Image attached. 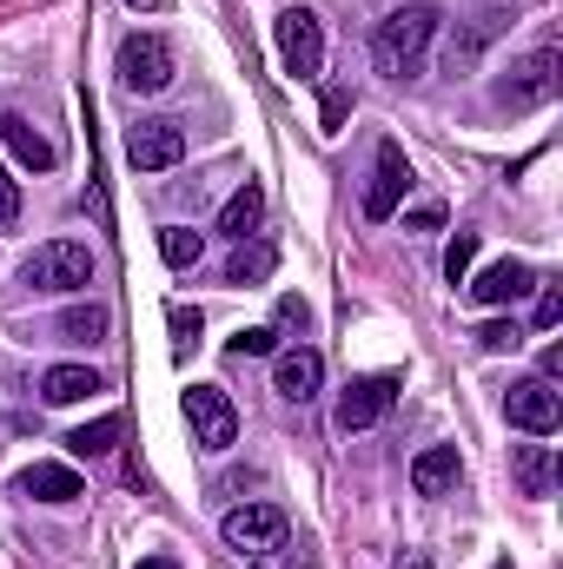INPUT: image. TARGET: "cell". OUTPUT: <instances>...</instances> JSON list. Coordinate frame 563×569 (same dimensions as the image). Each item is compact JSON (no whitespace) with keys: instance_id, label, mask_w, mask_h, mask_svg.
Listing matches in <instances>:
<instances>
[{"instance_id":"cell-17","label":"cell","mask_w":563,"mask_h":569,"mask_svg":"<svg viewBox=\"0 0 563 569\" xmlns=\"http://www.w3.org/2000/svg\"><path fill=\"white\" fill-rule=\"evenodd\" d=\"M259 219H266V186H259V179H246V186L219 206V232H226L233 246H246V239L259 232Z\"/></svg>"},{"instance_id":"cell-6","label":"cell","mask_w":563,"mask_h":569,"mask_svg":"<svg viewBox=\"0 0 563 569\" xmlns=\"http://www.w3.org/2000/svg\"><path fill=\"white\" fill-rule=\"evenodd\" d=\"M279 60L292 80H318L325 73V20L312 7H285L279 13Z\"/></svg>"},{"instance_id":"cell-18","label":"cell","mask_w":563,"mask_h":569,"mask_svg":"<svg viewBox=\"0 0 563 569\" xmlns=\"http://www.w3.org/2000/svg\"><path fill=\"white\" fill-rule=\"evenodd\" d=\"M457 477H464L457 443H431V450H418V463H412V490H418V497H444Z\"/></svg>"},{"instance_id":"cell-3","label":"cell","mask_w":563,"mask_h":569,"mask_svg":"<svg viewBox=\"0 0 563 569\" xmlns=\"http://www.w3.org/2000/svg\"><path fill=\"white\" fill-rule=\"evenodd\" d=\"M20 279L33 284V291H87L93 284V252L80 239H47V246L27 252Z\"/></svg>"},{"instance_id":"cell-14","label":"cell","mask_w":563,"mask_h":569,"mask_svg":"<svg viewBox=\"0 0 563 569\" xmlns=\"http://www.w3.org/2000/svg\"><path fill=\"white\" fill-rule=\"evenodd\" d=\"M318 385H325V358H318L312 345L279 351V365H273V391H279V398H292V405H312V398H318Z\"/></svg>"},{"instance_id":"cell-31","label":"cell","mask_w":563,"mask_h":569,"mask_svg":"<svg viewBox=\"0 0 563 569\" xmlns=\"http://www.w3.org/2000/svg\"><path fill=\"white\" fill-rule=\"evenodd\" d=\"M345 107H352L345 93H325V133H338V127H345Z\"/></svg>"},{"instance_id":"cell-16","label":"cell","mask_w":563,"mask_h":569,"mask_svg":"<svg viewBox=\"0 0 563 569\" xmlns=\"http://www.w3.org/2000/svg\"><path fill=\"white\" fill-rule=\"evenodd\" d=\"M0 140H7V152H13V159H20L27 172H53V166H60L53 140H47V133H40L33 120H20V113H7V120H0Z\"/></svg>"},{"instance_id":"cell-34","label":"cell","mask_w":563,"mask_h":569,"mask_svg":"<svg viewBox=\"0 0 563 569\" xmlns=\"http://www.w3.org/2000/svg\"><path fill=\"white\" fill-rule=\"evenodd\" d=\"M140 569H179V563H172V557H146Z\"/></svg>"},{"instance_id":"cell-8","label":"cell","mask_w":563,"mask_h":569,"mask_svg":"<svg viewBox=\"0 0 563 569\" xmlns=\"http://www.w3.org/2000/svg\"><path fill=\"white\" fill-rule=\"evenodd\" d=\"M398 391H405V378L398 371H372V378H352L345 391H338V430H372L392 405H398Z\"/></svg>"},{"instance_id":"cell-7","label":"cell","mask_w":563,"mask_h":569,"mask_svg":"<svg viewBox=\"0 0 563 569\" xmlns=\"http://www.w3.org/2000/svg\"><path fill=\"white\" fill-rule=\"evenodd\" d=\"M186 425H192V443L213 450V457L239 443V411H233V398L219 385H192L186 391Z\"/></svg>"},{"instance_id":"cell-13","label":"cell","mask_w":563,"mask_h":569,"mask_svg":"<svg viewBox=\"0 0 563 569\" xmlns=\"http://www.w3.org/2000/svg\"><path fill=\"white\" fill-rule=\"evenodd\" d=\"M464 291H471V305H517V298L537 291V272H531L524 259H497V266H484L477 279H464Z\"/></svg>"},{"instance_id":"cell-15","label":"cell","mask_w":563,"mask_h":569,"mask_svg":"<svg viewBox=\"0 0 563 569\" xmlns=\"http://www.w3.org/2000/svg\"><path fill=\"white\" fill-rule=\"evenodd\" d=\"M13 490L33 497V503H73V497H80V470H73V463H27V470L13 477Z\"/></svg>"},{"instance_id":"cell-29","label":"cell","mask_w":563,"mask_h":569,"mask_svg":"<svg viewBox=\"0 0 563 569\" xmlns=\"http://www.w3.org/2000/svg\"><path fill=\"white\" fill-rule=\"evenodd\" d=\"M557 318H563V291H557V284H537V325L551 331Z\"/></svg>"},{"instance_id":"cell-28","label":"cell","mask_w":563,"mask_h":569,"mask_svg":"<svg viewBox=\"0 0 563 569\" xmlns=\"http://www.w3.org/2000/svg\"><path fill=\"white\" fill-rule=\"evenodd\" d=\"M233 351H239V358H279V338H273L266 325H253V331L233 338Z\"/></svg>"},{"instance_id":"cell-21","label":"cell","mask_w":563,"mask_h":569,"mask_svg":"<svg viewBox=\"0 0 563 569\" xmlns=\"http://www.w3.org/2000/svg\"><path fill=\"white\" fill-rule=\"evenodd\" d=\"M511 463H517L524 497H551V483H557V457H551L544 443H517V450H511Z\"/></svg>"},{"instance_id":"cell-35","label":"cell","mask_w":563,"mask_h":569,"mask_svg":"<svg viewBox=\"0 0 563 569\" xmlns=\"http://www.w3.org/2000/svg\"><path fill=\"white\" fill-rule=\"evenodd\" d=\"M127 7H140V13H159V7H166V0H127Z\"/></svg>"},{"instance_id":"cell-1","label":"cell","mask_w":563,"mask_h":569,"mask_svg":"<svg viewBox=\"0 0 563 569\" xmlns=\"http://www.w3.org/2000/svg\"><path fill=\"white\" fill-rule=\"evenodd\" d=\"M437 7L431 0H405V7H392L385 20H378V33H372V67L385 73V80H418L424 73V53H431V40H437Z\"/></svg>"},{"instance_id":"cell-19","label":"cell","mask_w":563,"mask_h":569,"mask_svg":"<svg viewBox=\"0 0 563 569\" xmlns=\"http://www.w3.org/2000/svg\"><path fill=\"white\" fill-rule=\"evenodd\" d=\"M107 331H113V311H107V305H67L60 325H53L60 345H100Z\"/></svg>"},{"instance_id":"cell-23","label":"cell","mask_w":563,"mask_h":569,"mask_svg":"<svg viewBox=\"0 0 563 569\" xmlns=\"http://www.w3.org/2000/svg\"><path fill=\"white\" fill-rule=\"evenodd\" d=\"M199 252H206V232H192V226H166V232H159V259H166L172 272H192Z\"/></svg>"},{"instance_id":"cell-4","label":"cell","mask_w":563,"mask_h":569,"mask_svg":"<svg viewBox=\"0 0 563 569\" xmlns=\"http://www.w3.org/2000/svg\"><path fill=\"white\" fill-rule=\"evenodd\" d=\"M179 73V53L166 33H127L120 40V87L127 93H166Z\"/></svg>"},{"instance_id":"cell-30","label":"cell","mask_w":563,"mask_h":569,"mask_svg":"<svg viewBox=\"0 0 563 569\" xmlns=\"http://www.w3.org/2000/svg\"><path fill=\"white\" fill-rule=\"evenodd\" d=\"M20 219V186L7 179V166H0V226H13Z\"/></svg>"},{"instance_id":"cell-26","label":"cell","mask_w":563,"mask_h":569,"mask_svg":"<svg viewBox=\"0 0 563 569\" xmlns=\"http://www.w3.org/2000/svg\"><path fill=\"white\" fill-rule=\"evenodd\" d=\"M166 325H172V345H179V351H192L199 331H206V318H199L192 305H166Z\"/></svg>"},{"instance_id":"cell-12","label":"cell","mask_w":563,"mask_h":569,"mask_svg":"<svg viewBox=\"0 0 563 569\" xmlns=\"http://www.w3.org/2000/svg\"><path fill=\"white\" fill-rule=\"evenodd\" d=\"M504 27H511V13H504V7H484V13H471V20L451 33V47H444V73H471V67L484 60V47H491Z\"/></svg>"},{"instance_id":"cell-2","label":"cell","mask_w":563,"mask_h":569,"mask_svg":"<svg viewBox=\"0 0 563 569\" xmlns=\"http://www.w3.org/2000/svg\"><path fill=\"white\" fill-rule=\"evenodd\" d=\"M557 87H563L557 47H531L524 60H511V73H504L491 93H497V107H504V113H537V107H551V100H557Z\"/></svg>"},{"instance_id":"cell-10","label":"cell","mask_w":563,"mask_h":569,"mask_svg":"<svg viewBox=\"0 0 563 569\" xmlns=\"http://www.w3.org/2000/svg\"><path fill=\"white\" fill-rule=\"evenodd\" d=\"M405 186H412V166H405V146L385 140L378 146V159H372V186H365V219H392L398 212V199H405Z\"/></svg>"},{"instance_id":"cell-20","label":"cell","mask_w":563,"mask_h":569,"mask_svg":"<svg viewBox=\"0 0 563 569\" xmlns=\"http://www.w3.org/2000/svg\"><path fill=\"white\" fill-rule=\"evenodd\" d=\"M100 391V371L93 365H53L47 378H40V398L47 405H80V398H93Z\"/></svg>"},{"instance_id":"cell-36","label":"cell","mask_w":563,"mask_h":569,"mask_svg":"<svg viewBox=\"0 0 563 569\" xmlns=\"http://www.w3.org/2000/svg\"><path fill=\"white\" fill-rule=\"evenodd\" d=\"M253 569H266V563H253Z\"/></svg>"},{"instance_id":"cell-24","label":"cell","mask_w":563,"mask_h":569,"mask_svg":"<svg viewBox=\"0 0 563 569\" xmlns=\"http://www.w3.org/2000/svg\"><path fill=\"white\" fill-rule=\"evenodd\" d=\"M120 430H127L120 418H93V425H80L67 437V450H73V457H107V450L120 443Z\"/></svg>"},{"instance_id":"cell-32","label":"cell","mask_w":563,"mask_h":569,"mask_svg":"<svg viewBox=\"0 0 563 569\" xmlns=\"http://www.w3.org/2000/svg\"><path fill=\"white\" fill-rule=\"evenodd\" d=\"M405 226H412V232H431V226H444V212H437V206H418V212H405Z\"/></svg>"},{"instance_id":"cell-25","label":"cell","mask_w":563,"mask_h":569,"mask_svg":"<svg viewBox=\"0 0 563 569\" xmlns=\"http://www.w3.org/2000/svg\"><path fill=\"white\" fill-rule=\"evenodd\" d=\"M471 266H477V232H457V239H451V252H444V279L464 284V279H471Z\"/></svg>"},{"instance_id":"cell-9","label":"cell","mask_w":563,"mask_h":569,"mask_svg":"<svg viewBox=\"0 0 563 569\" xmlns=\"http://www.w3.org/2000/svg\"><path fill=\"white\" fill-rule=\"evenodd\" d=\"M504 418H511V430L551 437V430L563 425V398L544 385V378H524V385H511V391H504Z\"/></svg>"},{"instance_id":"cell-27","label":"cell","mask_w":563,"mask_h":569,"mask_svg":"<svg viewBox=\"0 0 563 569\" xmlns=\"http://www.w3.org/2000/svg\"><path fill=\"white\" fill-rule=\"evenodd\" d=\"M477 345H484V351H517V345H524V331H517L511 318H491V325L477 331Z\"/></svg>"},{"instance_id":"cell-33","label":"cell","mask_w":563,"mask_h":569,"mask_svg":"<svg viewBox=\"0 0 563 569\" xmlns=\"http://www.w3.org/2000/svg\"><path fill=\"white\" fill-rule=\"evenodd\" d=\"M279 318L285 325H305V298H279Z\"/></svg>"},{"instance_id":"cell-5","label":"cell","mask_w":563,"mask_h":569,"mask_svg":"<svg viewBox=\"0 0 563 569\" xmlns=\"http://www.w3.org/2000/svg\"><path fill=\"white\" fill-rule=\"evenodd\" d=\"M219 537H226V543H233L239 557H273V550H285L292 523H285L279 503H239V510H226Z\"/></svg>"},{"instance_id":"cell-22","label":"cell","mask_w":563,"mask_h":569,"mask_svg":"<svg viewBox=\"0 0 563 569\" xmlns=\"http://www.w3.org/2000/svg\"><path fill=\"white\" fill-rule=\"evenodd\" d=\"M273 266H279V252H273L266 239H253V246H239V252H233L226 284H259V279H273Z\"/></svg>"},{"instance_id":"cell-11","label":"cell","mask_w":563,"mask_h":569,"mask_svg":"<svg viewBox=\"0 0 563 569\" xmlns=\"http://www.w3.org/2000/svg\"><path fill=\"white\" fill-rule=\"evenodd\" d=\"M127 159H134V172H172V166L186 159L179 120H140V127L127 133Z\"/></svg>"}]
</instances>
